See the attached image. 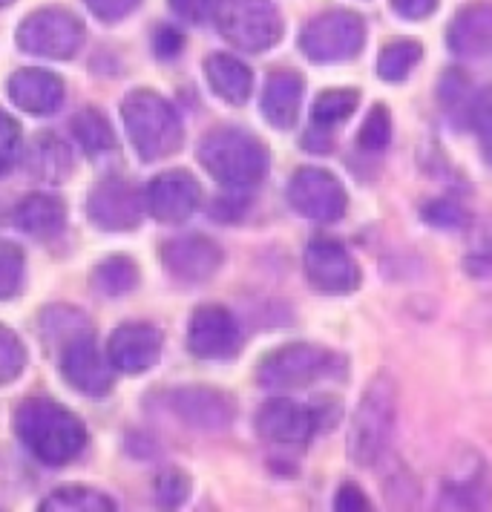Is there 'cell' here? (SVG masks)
<instances>
[{"label": "cell", "instance_id": "1", "mask_svg": "<svg viewBox=\"0 0 492 512\" xmlns=\"http://www.w3.org/2000/svg\"><path fill=\"white\" fill-rule=\"evenodd\" d=\"M15 432L26 449L47 466L70 464L87 443L84 423L49 397H29L18 406Z\"/></svg>", "mask_w": 492, "mask_h": 512}, {"label": "cell", "instance_id": "2", "mask_svg": "<svg viewBox=\"0 0 492 512\" xmlns=\"http://www.w3.org/2000/svg\"><path fill=\"white\" fill-rule=\"evenodd\" d=\"M395 426H398V383L389 374H375L354 409L352 429L346 441L349 458L357 466H375L395 438Z\"/></svg>", "mask_w": 492, "mask_h": 512}, {"label": "cell", "instance_id": "3", "mask_svg": "<svg viewBox=\"0 0 492 512\" xmlns=\"http://www.w3.org/2000/svg\"><path fill=\"white\" fill-rule=\"evenodd\" d=\"M121 118L141 162L167 159L185 141V127L179 113L167 98L153 90H136L127 95L121 104Z\"/></svg>", "mask_w": 492, "mask_h": 512}, {"label": "cell", "instance_id": "4", "mask_svg": "<svg viewBox=\"0 0 492 512\" xmlns=\"http://www.w3.org/2000/svg\"><path fill=\"white\" fill-rule=\"evenodd\" d=\"M199 162L219 185L248 190L265 179L268 150L254 133L239 127H222L199 144Z\"/></svg>", "mask_w": 492, "mask_h": 512}, {"label": "cell", "instance_id": "5", "mask_svg": "<svg viewBox=\"0 0 492 512\" xmlns=\"http://www.w3.org/2000/svg\"><path fill=\"white\" fill-rule=\"evenodd\" d=\"M213 21L219 35L242 52H268L285 32L280 9L271 0H216Z\"/></svg>", "mask_w": 492, "mask_h": 512}, {"label": "cell", "instance_id": "6", "mask_svg": "<svg viewBox=\"0 0 492 512\" xmlns=\"http://www.w3.org/2000/svg\"><path fill=\"white\" fill-rule=\"evenodd\" d=\"M337 354L317 343H291L259 360V383L271 392L303 389L334 372Z\"/></svg>", "mask_w": 492, "mask_h": 512}, {"label": "cell", "instance_id": "7", "mask_svg": "<svg viewBox=\"0 0 492 512\" xmlns=\"http://www.w3.org/2000/svg\"><path fill=\"white\" fill-rule=\"evenodd\" d=\"M366 44V24L357 12L331 9L308 21L300 32V52L308 61L334 64L349 61Z\"/></svg>", "mask_w": 492, "mask_h": 512}, {"label": "cell", "instance_id": "8", "mask_svg": "<svg viewBox=\"0 0 492 512\" xmlns=\"http://www.w3.org/2000/svg\"><path fill=\"white\" fill-rule=\"evenodd\" d=\"M84 44V24L61 6L38 9L18 29V47L49 61H67Z\"/></svg>", "mask_w": 492, "mask_h": 512}, {"label": "cell", "instance_id": "9", "mask_svg": "<svg viewBox=\"0 0 492 512\" xmlns=\"http://www.w3.org/2000/svg\"><path fill=\"white\" fill-rule=\"evenodd\" d=\"M288 205L311 222H337L349 208V193L323 167H300L288 182Z\"/></svg>", "mask_w": 492, "mask_h": 512}, {"label": "cell", "instance_id": "10", "mask_svg": "<svg viewBox=\"0 0 492 512\" xmlns=\"http://www.w3.org/2000/svg\"><path fill=\"white\" fill-rule=\"evenodd\" d=\"M441 507L449 510H490L492 469L475 449H458L441 484Z\"/></svg>", "mask_w": 492, "mask_h": 512}, {"label": "cell", "instance_id": "11", "mask_svg": "<svg viewBox=\"0 0 492 512\" xmlns=\"http://www.w3.org/2000/svg\"><path fill=\"white\" fill-rule=\"evenodd\" d=\"M164 403L182 423L202 432H225L236 415L234 397L211 386H179L164 395Z\"/></svg>", "mask_w": 492, "mask_h": 512}, {"label": "cell", "instance_id": "12", "mask_svg": "<svg viewBox=\"0 0 492 512\" xmlns=\"http://www.w3.org/2000/svg\"><path fill=\"white\" fill-rule=\"evenodd\" d=\"M305 280L326 294H349L360 285V265L334 239H314L303 254Z\"/></svg>", "mask_w": 492, "mask_h": 512}, {"label": "cell", "instance_id": "13", "mask_svg": "<svg viewBox=\"0 0 492 512\" xmlns=\"http://www.w3.org/2000/svg\"><path fill=\"white\" fill-rule=\"evenodd\" d=\"M188 349L202 360H225L242 349V331L236 317L222 305H202L188 326Z\"/></svg>", "mask_w": 492, "mask_h": 512}, {"label": "cell", "instance_id": "14", "mask_svg": "<svg viewBox=\"0 0 492 512\" xmlns=\"http://www.w3.org/2000/svg\"><path fill=\"white\" fill-rule=\"evenodd\" d=\"M162 262L167 274L176 282L199 285L208 282L222 268V248L211 236L202 233H185L162 245Z\"/></svg>", "mask_w": 492, "mask_h": 512}, {"label": "cell", "instance_id": "15", "mask_svg": "<svg viewBox=\"0 0 492 512\" xmlns=\"http://www.w3.org/2000/svg\"><path fill=\"white\" fill-rule=\"evenodd\" d=\"M144 196L124 179H104L87 199V213L101 231H133L144 216Z\"/></svg>", "mask_w": 492, "mask_h": 512}, {"label": "cell", "instance_id": "16", "mask_svg": "<svg viewBox=\"0 0 492 512\" xmlns=\"http://www.w3.org/2000/svg\"><path fill=\"white\" fill-rule=\"evenodd\" d=\"M144 202L147 210L167 225H179L190 219L199 202H202V187L190 176L188 170H167L159 173L147 190H144Z\"/></svg>", "mask_w": 492, "mask_h": 512}, {"label": "cell", "instance_id": "17", "mask_svg": "<svg viewBox=\"0 0 492 512\" xmlns=\"http://www.w3.org/2000/svg\"><path fill=\"white\" fill-rule=\"evenodd\" d=\"M320 429V412L288 397H274L257 412V432L271 443H308Z\"/></svg>", "mask_w": 492, "mask_h": 512}, {"label": "cell", "instance_id": "18", "mask_svg": "<svg viewBox=\"0 0 492 512\" xmlns=\"http://www.w3.org/2000/svg\"><path fill=\"white\" fill-rule=\"evenodd\" d=\"M110 366L124 374L150 372L162 357V331L150 323H124L110 337Z\"/></svg>", "mask_w": 492, "mask_h": 512}, {"label": "cell", "instance_id": "19", "mask_svg": "<svg viewBox=\"0 0 492 512\" xmlns=\"http://www.w3.org/2000/svg\"><path fill=\"white\" fill-rule=\"evenodd\" d=\"M61 374L81 395L104 397L113 389V369L101 357V351L93 343V334H84V337L72 340L70 346H64Z\"/></svg>", "mask_w": 492, "mask_h": 512}, {"label": "cell", "instance_id": "20", "mask_svg": "<svg viewBox=\"0 0 492 512\" xmlns=\"http://www.w3.org/2000/svg\"><path fill=\"white\" fill-rule=\"evenodd\" d=\"M9 98L29 116H55L64 104V81L47 70H18L9 78Z\"/></svg>", "mask_w": 492, "mask_h": 512}, {"label": "cell", "instance_id": "21", "mask_svg": "<svg viewBox=\"0 0 492 512\" xmlns=\"http://www.w3.org/2000/svg\"><path fill=\"white\" fill-rule=\"evenodd\" d=\"M303 78L294 70H277L268 75L265 90L259 98L262 116L271 127L288 130L297 124L300 107H303Z\"/></svg>", "mask_w": 492, "mask_h": 512}, {"label": "cell", "instance_id": "22", "mask_svg": "<svg viewBox=\"0 0 492 512\" xmlns=\"http://www.w3.org/2000/svg\"><path fill=\"white\" fill-rule=\"evenodd\" d=\"M446 44L461 58H475L492 49V3H469L446 29Z\"/></svg>", "mask_w": 492, "mask_h": 512}, {"label": "cell", "instance_id": "23", "mask_svg": "<svg viewBox=\"0 0 492 512\" xmlns=\"http://www.w3.org/2000/svg\"><path fill=\"white\" fill-rule=\"evenodd\" d=\"M205 75L211 90L222 101L228 104H245L251 93H254V72L248 64H242L239 58L228 55V52H213L211 58L205 61Z\"/></svg>", "mask_w": 492, "mask_h": 512}, {"label": "cell", "instance_id": "24", "mask_svg": "<svg viewBox=\"0 0 492 512\" xmlns=\"http://www.w3.org/2000/svg\"><path fill=\"white\" fill-rule=\"evenodd\" d=\"M15 222L26 236L35 239H55L67 228V208L58 196L32 193L15 210Z\"/></svg>", "mask_w": 492, "mask_h": 512}, {"label": "cell", "instance_id": "25", "mask_svg": "<svg viewBox=\"0 0 492 512\" xmlns=\"http://www.w3.org/2000/svg\"><path fill=\"white\" fill-rule=\"evenodd\" d=\"M26 167L38 182L61 185L72 170L70 147L61 139H55V133H44L32 141V147L26 153Z\"/></svg>", "mask_w": 492, "mask_h": 512}, {"label": "cell", "instance_id": "26", "mask_svg": "<svg viewBox=\"0 0 492 512\" xmlns=\"http://www.w3.org/2000/svg\"><path fill=\"white\" fill-rule=\"evenodd\" d=\"M90 285L98 297L104 300H118L130 294L139 285V265L130 256H107L101 259L90 274Z\"/></svg>", "mask_w": 492, "mask_h": 512}, {"label": "cell", "instance_id": "27", "mask_svg": "<svg viewBox=\"0 0 492 512\" xmlns=\"http://www.w3.org/2000/svg\"><path fill=\"white\" fill-rule=\"evenodd\" d=\"M72 136L90 156H101V153L116 147L113 124L95 107H87V110H81L78 116L72 118Z\"/></svg>", "mask_w": 492, "mask_h": 512}, {"label": "cell", "instance_id": "28", "mask_svg": "<svg viewBox=\"0 0 492 512\" xmlns=\"http://www.w3.org/2000/svg\"><path fill=\"white\" fill-rule=\"evenodd\" d=\"M423 47L412 38H400V41H392L386 44L383 52L377 55V75L389 84H400L409 78V72L415 70L421 64Z\"/></svg>", "mask_w": 492, "mask_h": 512}, {"label": "cell", "instance_id": "29", "mask_svg": "<svg viewBox=\"0 0 492 512\" xmlns=\"http://www.w3.org/2000/svg\"><path fill=\"white\" fill-rule=\"evenodd\" d=\"M41 334L47 337L49 343H64L70 346L72 340L93 334L90 320L70 305H49L47 311H41Z\"/></svg>", "mask_w": 492, "mask_h": 512}, {"label": "cell", "instance_id": "30", "mask_svg": "<svg viewBox=\"0 0 492 512\" xmlns=\"http://www.w3.org/2000/svg\"><path fill=\"white\" fill-rule=\"evenodd\" d=\"M44 512H110L116 510V501L104 492L90 487H64L49 492L41 504Z\"/></svg>", "mask_w": 492, "mask_h": 512}, {"label": "cell", "instance_id": "31", "mask_svg": "<svg viewBox=\"0 0 492 512\" xmlns=\"http://www.w3.org/2000/svg\"><path fill=\"white\" fill-rule=\"evenodd\" d=\"M357 104H360V93L357 90H326V93H320L314 98V107H311L314 124L331 130V127L349 121L354 110H357Z\"/></svg>", "mask_w": 492, "mask_h": 512}, {"label": "cell", "instance_id": "32", "mask_svg": "<svg viewBox=\"0 0 492 512\" xmlns=\"http://www.w3.org/2000/svg\"><path fill=\"white\" fill-rule=\"evenodd\" d=\"M357 141H360L363 150H372V153L383 150L392 141V113H389L386 104H375L369 110V116L363 118V124H360Z\"/></svg>", "mask_w": 492, "mask_h": 512}, {"label": "cell", "instance_id": "33", "mask_svg": "<svg viewBox=\"0 0 492 512\" xmlns=\"http://www.w3.org/2000/svg\"><path fill=\"white\" fill-rule=\"evenodd\" d=\"M24 282V251L12 242H0V300H12Z\"/></svg>", "mask_w": 492, "mask_h": 512}, {"label": "cell", "instance_id": "34", "mask_svg": "<svg viewBox=\"0 0 492 512\" xmlns=\"http://www.w3.org/2000/svg\"><path fill=\"white\" fill-rule=\"evenodd\" d=\"M26 369V349L21 346L18 334L0 326V386L18 380Z\"/></svg>", "mask_w": 492, "mask_h": 512}, {"label": "cell", "instance_id": "35", "mask_svg": "<svg viewBox=\"0 0 492 512\" xmlns=\"http://www.w3.org/2000/svg\"><path fill=\"white\" fill-rule=\"evenodd\" d=\"M467 118L469 127L478 133V139H481L484 150H487V159L492 162V84L490 87H484L481 93L469 101Z\"/></svg>", "mask_w": 492, "mask_h": 512}, {"label": "cell", "instance_id": "36", "mask_svg": "<svg viewBox=\"0 0 492 512\" xmlns=\"http://www.w3.org/2000/svg\"><path fill=\"white\" fill-rule=\"evenodd\" d=\"M190 478L179 469H167L156 478V501L164 510H176L188 501Z\"/></svg>", "mask_w": 492, "mask_h": 512}, {"label": "cell", "instance_id": "37", "mask_svg": "<svg viewBox=\"0 0 492 512\" xmlns=\"http://www.w3.org/2000/svg\"><path fill=\"white\" fill-rule=\"evenodd\" d=\"M421 216L438 231H458L467 225V210L449 199H435V202H426L421 210Z\"/></svg>", "mask_w": 492, "mask_h": 512}, {"label": "cell", "instance_id": "38", "mask_svg": "<svg viewBox=\"0 0 492 512\" xmlns=\"http://www.w3.org/2000/svg\"><path fill=\"white\" fill-rule=\"evenodd\" d=\"M18 147H21V127L6 110H0V176L12 170L18 159Z\"/></svg>", "mask_w": 492, "mask_h": 512}, {"label": "cell", "instance_id": "39", "mask_svg": "<svg viewBox=\"0 0 492 512\" xmlns=\"http://www.w3.org/2000/svg\"><path fill=\"white\" fill-rule=\"evenodd\" d=\"M467 90L469 81L467 75L461 70H449L441 75V87H438V95H441V104L449 107V110H458L467 104Z\"/></svg>", "mask_w": 492, "mask_h": 512}, {"label": "cell", "instance_id": "40", "mask_svg": "<svg viewBox=\"0 0 492 512\" xmlns=\"http://www.w3.org/2000/svg\"><path fill=\"white\" fill-rule=\"evenodd\" d=\"M464 265H467V271L472 274V277H484V274H490L492 271V228L490 231H484L481 236H478V239H475V245L469 248Z\"/></svg>", "mask_w": 492, "mask_h": 512}, {"label": "cell", "instance_id": "41", "mask_svg": "<svg viewBox=\"0 0 492 512\" xmlns=\"http://www.w3.org/2000/svg\"><path fill=\"white\" fill-rule=\"evenodd\" d=\"M84 3L90 6V12L98 21L116 24L121 18H127L130 12H136V6H139L141 0H84Z\"/></svg>", "mask_w": 492, "mask_h": 512}, {"label": "cell", "instance_id": "42", "mask_svg": "<svg viewBox=\"0 0 492 512\" xmlns=\"http://www.w3.org/2000/svg\"><path fill=\"white\" fill-rule=\"evenodd\" d=\"M173 15L188 21V24H205L208 18H213V3L216 0H167Z\"/></svg>", "mask_w": 492, "mask_h": 512}, {"label": "cell", "instance_id": "43", "mask_svg": "<svg viewBox=\"0 0 492 512\" xmlns=\"http://www.w3.org/2000/svg\"><path fill=\"white\" fill-rule=\"evenodd\" d=\"M153 49H156L159 58H176V55L185 49V35H182L176 26H159L156 35H153Z\"/></svg>", "mask_w": 492, "mask_h": 512}, {"label": "cell", "instance_id": "44", "mask_svg": "<svg viewBox=\"0 0 492 512\" xmlns=\"http://www.w3.org/2000/svg\"><path fill=\"white\" fill-rule=\"evenodd\" d=\"M389 3L403 21H423L438 9V0H389Z\"/></svg>", "mask_w": 492, "mask_h": 512}, {"label": "cell", "instance_id": "45", "mask_svg": "<svg viewBox=\"0 0 492 512\" xmlns=\"http://www.w3.org/2000/svg\"><path fill=\"white\" fill-rule=\"evenodd\" d=\"M334 507L340 512H363L369 510V498L363 495V489L354 484H343L334 495Z\"/></svg>", "mask_w": 492, "mask_h": 512}, {"label": "cell", "instance_id": "46", "mask_svg": "<svg viewBox=\"0 0 492 512\" xmlns=\"http://www.w3.org/2000/svg\"><path fill=\"white\" fill-rule=\"evenodd\" d=\"M331 130L328 127H320L317 124V130H311V133H305V139H303V147L305 150H317V153H323V150H331V136H328Z\"/></svg>", "mask_w": 492, "mask_h": 512}, {"label": "cell", "instance_id": "47", "mask_svg": "<svg viewBox=\"0 0 492 512\" xmlns=\"http://www.w3.org/2000/svg\"><path fill=\"white\" fill-rule=\"evenodd\" d=\"M15 0H0V6H12Z\"/></svg>", "mask_w": 492, "mask_h": 512}]
</instances>
